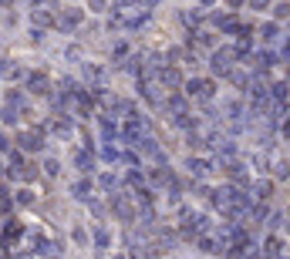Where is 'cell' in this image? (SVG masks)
Here are the masks:
<instances>
[{"label":"cell","mask_w":290,"mask_h":259,"mask_svg":"<svg viewBox=\"0 0 290 259\" xmlns=\"http://www.w3.org/2000/svg\"><path fill=\"white\" fill-rule=\"evenodd\" d=\"M148 3H159V0H148Z\"/></svg>","instance_id":"d6a6232c"},{"label":"cell","mask_w":290,"mask_h":259,"mask_svg":"<svg viewBox=\"0 0 290 259\" xmlns=\"http://www.w3.org/2000/svg\"><path fill=\"white\" fill-rule=\"evenodd\" d=\"M236 54H240V51H216V54H213V71H216V74H233Z\"/></svg>","instance_id":"6da1fadb"},{"label":"cell","mask_w":290,"mask_h":259,"mask_svg":"<svg viewBox=\"0 0 290 259\" xmlns=\"http://www.w3.org/2000/svg\"><path fill=\"white\" fill-rule=\"evenodd\" d=\"M98 182H101V189H118V175H115V172H105Z\"/></svg>","instance_id":"9a60e30c"},{"label":"cell","mask_w":290,"mask_h":259,"mask_svg":"<svg viewBox=\"0 0 290 259\" xmlns=\"http://www.w3.org/2000/svg\"><path fill=\"white\" fill-rule=\"evenodd\" d=\"M199 17H203V14H196V10H189V14H182V20H186V24H189V27H193V24H196V20H199Z\"/></svg>","instance_id":"cb8c5ba5"},{"label":"cell","mask_w":290,"mask_h":259,"mask_svg":"<svg viewBox=\"0 0 290 259\" xmlns=\"http://www.w3.org/2000/svg\"><path fill=\"white\" fill-rule=\"evenodd\" d=\"M199 249H206V253H219V243L213 239V236L203 232V236H199Z\"/></svg>","instance_id":"8fae6325"},{"label":"cell","mask_w":290,"mask_h":259,"mask_svg":"<svg viewBox=\"0 0 290 259\" xmlns=\"http://www.w3.org/2000/svg\"><path fill=\"white\" fill-rule=\"evenodd\" d=\"M17 141H20V148H24V152H37V148L44 145V141H41V131H20V138H17Z\"/></svg>","instance_id":"3957f363"},{"label":"cell","mask_w":290,"mask_h":259,"mask_svg":"<svg viewBox=\"0 0 290 259\" xmlns=\"http://www.w3.org/2000/svg\"><path fill=\"white\" fill-rule=\"evenodd\" d=\"M27 84H31V91H34V94H48V77H44V74H31V77H27Z\"/></svg>","instance_id":"5b68a950"},{"label":"cell","mask_w":290,"mask_h":259,"mask_svg":"<svg viewBox=\"0 0 290 259\" xmlns=\"http://www.w3.org/2000/svg\"><path fill=\"white\" fill-rule=\"evenodd\" d=\"M226 115H229L233 122H240V115H243V108H240L236 101H229V105H226Z\"/></svg>","instance_id":"44dd1931"},{"label":"cell","mask_w":290,"mask_h":259,"mask_svg":"<svg viewBox=\"0 0 290 259\" xmlns=\"http://www.w3.org/2000/svg\"><path fill=\"white\" fill-rule=\"evenodd\" d=\"M186 88H189L193 98H213V81H199V77H196V81H189Z\"/></svg>","instance_id":"7a4b0ae2"},{"label":"cell","mask_w":290,"mask_h":259,"mask_svg":"<svg viewBox=\"0 0 290 259\" xmlns=\"http://www.w3.org/2000/svg\"><path fill=\"white\" fill-rule=\"evenodd\" d=\"M101 131H105V138H115V135H118V128H115L112 118H101Z\"/></svg>","instance_id":"d6986e66"},{"label":"cell","mask_w":290,"mask_h":259,"mask_svg":"<svg viewBox=\"0 0 290 259\" xmlns=\"http://www.w3.org/2000/svg\"><path fill=\"white\" fill-rule=\"evenodd\" d=\"M226 3H229V7H240V3H243V0H226Z\"/></svg>","instance_id":"4dcf8cb0"},{"label":"cell","mask_w":290,"mask_h":259,"mask_svg":"<svg viewBox=\"0 0 290 259\" xmlns=\"http://www.w3.org/2000/svg\"><path fill=\"white\" fill-rule=\"evenodd\" d=\"M44 172H48V175H58V172H61V165H58L54 158H48V162H44Z\"/></svg>","instance_id":"603a6c76"},{"label":"cell","mask_w":290,"mask_h":259,"mask_svg":"<svg viewBox=\"0 0 290 259\" xmlns=\"http://www.w3.org/2000/svg\"><path fill=\"white\" fill-rule=\"evenodd\" d=\"M270 192H274V185H270V182H253V195H260V198H267Z\"/></svg>","instance_id":"2e32d148"},{"label":"cell","mask_w":290,"mask_h":259,"mask_svg":"<svg viewBox=\"0 0 290 259\" xmlns=\"http://www.w3.org/2000/svg\"><path fill=\"white\" fill-rule=\"evenodd\" d=\"M95 246H98V249H108V246H112V232H108L105 226H95Z\"/></svg>","instance_id":"8992f818"},{"label":"cell","mask_w":290,"mask_h":259,"mask_svg":"<svg viewBox=\"0 0 290 259\" xmlns=\"http://www.w3.org/2000/svg\"><path fill=\"white\" fill-rule=\"evenodd\" d=\"M139 152H145V155H152L155 162H165V155H162V148L155 145V138H142V141H139Z\"/></svg>","instance_id":"277c9868"},{"label":"cell","mask_w":290,"mask_h":259,"mask_svg":"<svg viewBox=\"0 0 290 259\" xmlns=\"http://www.w3.org/2000/svg\"><path fill=\"white\" fill-rule=\"evenodd\" d=\"M105 3H108V0H88V7H91V10H105Z\"/></svg>","instance_id":"83f0119b"},{"label":"cell","mask_w":290,"mask_h":259,"mask_svg":"<svg viewBox=\"0 0 290 259\" xmlns=\"http://www.w3.org/2000/svg\"><path fill=\"white\" fill-rule=\"evenodd\" d=\"M58 24H61V27H74V24H81V10H68Z\"/></svg>","instance_id":"7c38bea8"},{"label":"cell","mask_w":290,"mask_h":259,"mask_svg":"<svg viewBox=\"0 0 290 259\" xmlns=\"http://www.w3.org/2000/svg\"><path fill=\"white\" fill-rule=\"evenodd\" d=\"M88 192H91V182H88V179H81V182L74 185V195H78V198H84Z\"/></svg>","instance_id":"ffe728a7"},{"label":"cell","mask_w":290,"mask_h":259,"mask_svg":"<svg viewBox=\"0 0 290 259\" xmlns=\"http://www.w3.org/2000/svg\"><path fill=\"white\" fill-rule=\"evenodd\" d=\"M263 249H267V256H270V259H280V253H284V243H280V239H277V236H270V239H267V246H263Z\"/></svg>","instance_id":"ba28073f"},{"label":"cell","mask_w":290,"mask_h":259,"mask_svg":"<svg viewBox=\"0 0 290 259\" xmlns=\"http://www.w3.org/2000/svg\"><path fill=\"white\" fill-rule=\"evenodd\" d=\"M74 165H78L81 172H88V168H91V155H88V152H78V158H74Z\"/></svg>","instance_id":"e0dca14e"},{"label":"cell","mask_w":290,"mask_h":259,"mask_svg":"<svg viewBox=\"0 0 290 259\" xmlns=\"http://www.w3.org/2000/svg\"><path fill=\"white\" fill-rule=\"evenodd\" d=\"M284 131H287V138H290V125H287V128H284Z\"/></svg>","instance_id":"1f68e13d"},{"label":"cell","mask_w":290,"mask_h":259,"mask_svg":"<svg viewBox=\"0 0 290 259\" xmlns=\"http://www.w3.org/2000/svg\"><path fill=\"white\" fill-rule=\"evenodd\" d=\"M176 125H179V128H189L193 118H189V115H176Z\"/></svg>","instance_id":"484cf974"},{"label":"cell","mask_w":290,"mask_h":259,"mask_svg":"<svg viewBox=\"0 0 290 259\" xmlns=\"http://www.w3.org/2000/svg\"><path fill=\"white\" fill-rule=\"evenodd\" d=\"M20 236V222H7V229H3V239L10 243V239H17Z\"/></svg>","instance_id":"ac0fdd59"},{"label":"cell","mask_w":290,"mask_h":259,"mask_svg":"<svg viewBox=\"0 0 290 259\" xmlns=\"http://www.w3.org/2000/svg\"><path fill=\"white\" fill-rule=\"evenodd\" d=\"M34 24H41V27H51V24H54L51 10H34Z\"/></svg>","instance_id":"4fadbf2b"},{"label":"cell","mask_w":290,"mask_h":259,"mask_svg":"<svg viewBox=\"0 0 290 259\" xmlns=\"http://www.w3.org/2000/svg\"><path fill=\"white\" fill-rule=\"evenodd\" d=\"M274 175L287 179V175H290V165H287V162H274Z\"/></svg>","instance_id":"7402d4cb"},{"label":"cell","mask_w":290,"mask_h":259,"mask_svg":"<svg viewBox=\"0 0 290 259\" xmlns=\"http://www.w3.org/2000/svg\"><path fill=\"white\" fill-rule=\"evenodd\" d=\"M267 3H270V0H250V7H260V10H263Z\"/></svg>","instance_id":"f546056e"},{"label":"cell","mask_w":290,"mask_h":259,"mask_svg":"<svg viewBox=\"0 0 290 259\" xmlns=\"http://www.w3.org/2000/svg\"><path fill=\"white\" fill-rule=\"evenodd\" d=\"M162 81H165L169 88H176V84H182V74H179L176 67H165V71H162Z\"/></svg>","instance_id":"30bf717a"},{"label":"cell","mask_w":290,"mask_h":259,"mask_svg":"<svg viewBox=\"0 0 290 259\" xmlns=\"http://www.w3.org/2000/svg\"><path fill=\"white\" fill-rule=\"evenodd\" d=\"M148 179H152V185H172V175H169L165 168H152Z\"/></svg>","instance_id":"9c48e42d"},{"label":"cell","mask_w":290,"mask_h":259,"mask_svg":"<svg viewBox=\"0 0 290 259\" xmlns=\"http://www.w3.org/2000/svg\"><path fill=\"white\" fill-rule=\"evenodd\" d=\"M118 3H129V0H118Z\"/></svg>","instance_id":"836d02e7"},{"label":"cell","mask_w":290,"mask_h":259,"mask_svg":"<svg viewBox=\"0 0 290 259\" xmlns=\"http://www.w3.org/2000/svg\"><path fill=\"white\" fill-rule=\"evenodd\" d=\"M274 14H277V17H290V3H280V7H274Z\"/></svg>","instance_id":"4316f807"},{"label":"cell","mask_w":290,"mask_h":259,"mask_svg":"<svg viewBox=\"0 0 290 259\" xmlns=\"http://www.w3.org/2000/svg\"><path fill=\"white\" fill-rule=\"evenodd\" d=\"M263 37H267V41H277V27L267 24V27H263Z\"/></svg>","instance_id":"d4e9b609"},{"label":"cell","mask_w":290,"mask_h":259,"mask_svg":"<svg viewBox=\"0 0 290 259\" xmlns=\"http://www.w3.org/2000/svg\"><path fill=\"white\" fill-rule=\"evenodd\" d=\"M31 198H34L31 192H20V195H17V202H20V205H31Z\"/></svg>","instance_id":"f1b7e54d"},{"label":"cell","mask_w":290,"mask_h":259,"mask_svg":"<svg viewBox=\"0 0 290 259\" xmlns=\"http://www.w3.org/2000/svg\"><path fill=\"white\" fill-rule=\"evenodd\" d=\"M189 172H193L196 179H203V175H209V162H203V158H189Z\"/></svg>","instance_id":"52a82bcc"},{"label":"cell","mask_w":290,"mask_h":259,"mask_svg":"<svg viewBox=\"0 0 290 259\" xmlns=\"http://www.w3.org/2000/svg\"><path fill=\"white\" fill-rule=\"evenodd\" d=\"M17 108H20V105H10V101L3 105V125H14V122H17Z\"/></svg>","instance_id":"5bb4252c"}]
</instances>
